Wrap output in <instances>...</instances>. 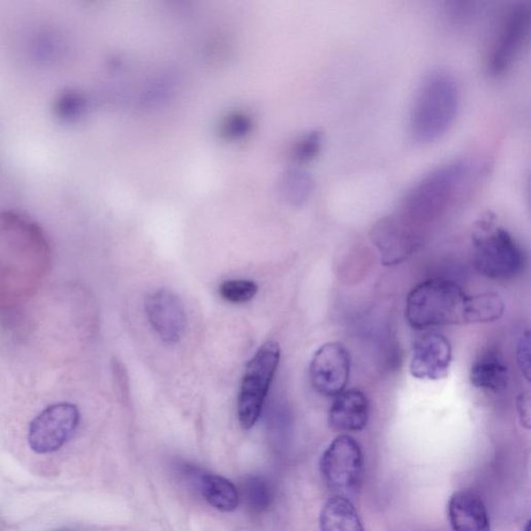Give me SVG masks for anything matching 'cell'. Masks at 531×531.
<instances>
[{
  "mask_svg": "<svg viewBox=\"0 0 531 531\" xmlns=\"http://www.w3.org/2000/svg\"><path fill=\"white\" fill-rule=\"evenodd\" d=\"M202 495L207 503L224 513L236 510L239 505V493L234 484L225 477L216 474H202L200 477Z\"/></svg>",
  "mask_w": 531,
  "mask_h": 531,
  "instance_id": "cell-16",
  "label": "cell"
},
{
  "mask_svg": "<svg viewBox=\"0 0 531 531\" xmlns=\"http://www.w3.org/2000/svg\"><path fill=\"white\" fill-rule=\"evenodd\" d=\"M470 381L479 390H505L508 384V369L502 354L493 349L481 354L470 370Z\"/></svg>",
  "mask_w": 531,
  "mask_h": 531,
  "instance_id": "cell-14",
  "label": "cell"
},
{
  "mask_svg": "<svg viewBox=\"0 0 531 531\" xmlns=\"http://www.w3.org/2000/svg\"><path fill=\"white\" fill-rule=\"evenodd\" d=\"M259 290V286L247 279L226 280L219 287V293L226 301L232 303H245L252 300Z\"/></svg>",
  "mask_w": 531,
  "mask_h": 531,
  "instance_id": "cell-18",
  "label": "cell"
},
{
  "mask_svg": "<svg viewBox=\"0 0 531 531\" xmlns=\"http://www.w3.org/2000/svg\"><path fill=\"white\" fill-rule=\"evenodd\" d=\"M321 474L335 496L348 498L359 489L363 473L360 444L347 434L337 437L323 453Z\"/></svg>",
  "mask_w": 531,
  "mask_h": 531,
  "instance_id": "cell-7",
  "label": "cell"
},
{
  "mask_svg": "<svg viewBox=\"0 0 531 531\" xmlns=\"http://www.w3.org/2000/svg\"><path fill=\"white\" fill-rule=\"evenodd\" d=\"M322 145V138L318 133H313L307 136V138L303 141L301 147L298 149V157L303 159V161H307V159H312L320 151Z\"/></svg>",
  "mask_w": 531,
  "mask_h": 531,
  "instance_id": "cell-20",
  "label": "cell"
},
{
  "mask_svg": "<svg viewBox=\"0 0 531 531\" xmlns=\"http://www.w3.org/2000/svg\"><path fill=\"white\" fill-rule=\"evenodd\" d=\"M459 106V86L449 71L437 69L424 76L409 118L413 141L430 143L442 139L456 120Z\"/></svg>",
  "mask_w": 531,
  "mask_h": 531,
  "instance_id": "cell-1",
  "label": "cell"
},
{
  "mask_svg": "<svg viewBox=\"0 0 531 531\" xmlns=\"http://www.w3.org/2000/svg\"><path fill=\"white\" fill-rule=\"evenodd\" d=\"M530 26V9L526 3L508 5L500 16L487 57V69L492 76H502L511 69L525 47Z\"/></svg>",
  "mask_w": 531,
  "mask_h": 531,
  "instance_id": "cell-6",
  "label": "cell"
},
{
  "mask_svg": "<svg viewBox=\"0 0 531 531\" xmlns=\"http://www.w3.org/2000/svg\"><path fill=\"white\" fill-rule=\"evenodd\" d=\"M470 168L464 161L439 166L409 189L401 203L404 224L429 222L453 206L465 195L470 183Z\"/></svg>",
  "mask_w": 531,
  "mask_h": 531,
  "instance_id": "cell-3",
  "label": "cell"
},
{
  "mask_svg": "<svg viewBox=\"0 0 531 531\" xmlns=\"http://www.w3.org/2000/svg\"><path fill=\"white\" fill-rule=\"evenodd\" d=\"M242 495L250 511L262 514L272 504L271 485L261 476H250L242 484Z\"/></svg>",
  "mask_w": 531,
  "mask_h": 531,
  "instance_id": "cell-17",
  "label": "cell"
},
{
  "mask_svg": "<svg viewBox=\"0 0 531 531\" xmlns=\"http://www.w3.org/2000/svg\"><path fill=\"white\" fill-rule=\"evenodd\" d=\"M475 265L484 277L510 280L525 268V253L504 227L482 225L474 236Z\"/></svg>",
  "mask_w": 531,
  "mask_h": 531,
  "instance_id": "cell-4",
  "label": "cell"
},
{
  "mask_svg": "<svg viewBox=\"0 0 531 531\" xmlns=\"http://www.w3.org/2000/svg\"><path fill=\"white\" fill-rule=\"evenodd\" d=\"M350 370L351 359L347 348L338 341H330L318 349L310 362V383L322 396L336 398L346 390Z\"/></svg>",
  "mask_w": 531,
  "mask_h": 531,
  "instance_id": "cell-9",
  "label": "cell"
},
{
  "mask_svg": "<svg viewBox=\"0 0 531 531\" xmlns=\"http://www.w3.org/2000/svg\"><path fill=\"white\" fill-rule=\"evenodd\" d=\"M518 412L522 426L530 428V399L528 394H521L517 401Z\"/></svg>",
  "mask_w": 531,
  "mask_h": 531,
  "instance_id": "cell-21",
  "label": "cell"
},
{
  "mask_svg": "<svg viewBox=\"0 0 531 531\" xmlns=\"http://www.w3.org/2000/svg\"><path fill=\"white\" fill-rule=\"evenodd\" d=\"M523 531H530V521H528V522L526 523V527H525V530H523Z\"/></svg>",
  "mask_w": 531,
  "mask_h": 531,
  "instance_id": "cell-22",
  "label": "cell"
},
{
  "mask_svg": "<svg viewBox=\"0 0 531 531\" xmlns=\"http://www.w3.org/2000/svg\"><path fill=\"white\" fill-rule=\"evenodd\" d=\"M80 415L78 407L58 403L45 409L30 423L28 443L36 453L57 452L74 436Z\"/></svg>",
  "mask_w": 531,
  "mask_h": 531,
  "instance_id": "cell-8",
  "label": "cell"
},
{
  "mask_svg": "<svg viewBox=\"0 0 531 531\" xmlns=\"http://www.w3.org/2000/svg\"><path fill=\"white\" fill-rule=\"evenodd\" d=\"M449 518L453 531H490L487 507L473 491L454 493L449 503Z\"/></svg>",
  "mask_w": 531,
  "mask_h": 531,
  "instance_id": "cell-13",
  "label": "cell"
},
{
  "mask_svg": "<svg viewBox=\"0 0 531 531\" xmlns=\"http://www.w3.org/2000/svg\"><path fill=\"white\" fill-rule=\"evenodd\" d=\"M279 359L278 344L268 341L248 362L238 400V416L243 429H252L259 420Z\"/></svg>",
  "mask_w": 531,
  "mask_h": 531,
  "instance_id": "cell-5",
  "label": "cell"
},
{
  "mask_svg": "<svg viewBox=\"0 0 531 531\" xmlns=\"http://www.w3.org/2000/svg\"><path fill=\"white\" fill-rule=\"evenodd\" d=\"M405 318L415 330L473 324V296L452 280L428 279L409 293Z\"/></svg>",
  "mask_w": 531,
  "mask_h": 531,
  "instance_id": "cell-2",
  "label": "cell"
},
{
  "mask_svg": "<svg viewBox=\"0 0 531 531\" xmlns=\"http://www.w3.org/2000/svg\"><path fill=\"white\" fill-rule=\"evenodd\" d=\"M370 403L366 394L358 390H345L335 398L330 407L328 422L338 432H359L367 427Z\"/></svg>",
  "mask_w": 531,
  "mask_h": 531,
  "instance_id": "cell-12",
  "label": "cell"
},
{
  "mask_svg": "<svg viewBox=\"0 0 531 531\" xmlns=\"http://www.w3.org/2000/svg\"><path fill=\"white\" fill-rule=\"evenodd\" d=\"M452 359L449 339L436 332L426 333L415 340L409 370L420 380H442L449 376Z\"/></svg>",
  "mask_w": 531,
  "mask_h": 531,
  "instance_id": "cell-10",
  "label": "cell"
},
{
  "mask_svg": "<svg viewBox=\"0 0 531 531\" xmlns=\"http://www.w3.org/2000/svg\"><path fill=\"white\" fill-rule=\"evenodd\" d=\"M321 531H366L350 499L333 496L320 514Z\"/></svg>",
  "mask_w": 531,
  "mask_h": 531,
  "instance_id": "cell-15",
  "label": "cell"
},
{
  "mask_svg": "<svg viewBox=\"0 0 531 531\" xmlns=\"http://www.w3.org/2000/svg\"><path fill=\"white\" fill-rule=\"evenodd\" d=\"M146 314L151 328L165 343L176 344L183 338L187 315L183 302L169 290H159L146 300Z\"/></svg>",
  "mask_w": 531,
  "mask_h": 531,
  "instance_id": "cell-11",
  "label": "cell"
},
{
  "mask_svg": "<svg viewBox=\"0 0 531 531\" xmlns=\"http://www.w3.org/2000/svg\"><path fill=\"white\" fill-rule=\"evenodd\" d=\"M530 340L529 332L523 333L517 343V359L523 375L530 379Z\"/></svg>",
  "mask_w": 531,
  "mask_h": 531,
  "instance_id": "cell-19",
  "label": "cell"
}]
</instances>
